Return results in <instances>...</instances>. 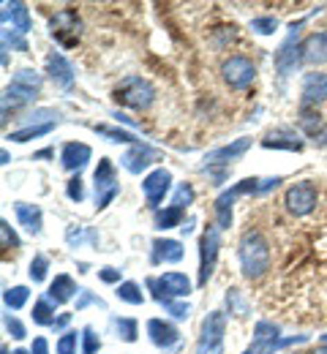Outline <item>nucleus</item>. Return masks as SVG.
I'll return each instance as SVG.
<instances>
[{
  "instance_id": "1",
  "label": "nucleus",
  "mask_w": 327,
  "mask_h": 354,
  "mask_svg": "<svg viewBox=\"0 0 327 354\" xmlns=\"http://www.w3.org/2000/svg\"><path fill=\"white\" fill-rule=\"evenodd\" d=\"M237 257H240V267H243V275L248 281L265 275L270 270V243L265 240L262 232L256 229H248L243 237H240V248H237Z\"/></svg>"
},
{
  "instance_id": "2",
  "label": "nucleus",
  "mask_w": 327,
  "mask_h": 354,
  "mask_svg": "<svg viewBox=\"0 0 327 354\" xmlns=\"http://www.w3.org/2000/svg\"><path fill=\"white\" fill-rule=\"evenodd\" d=\"M115 101L129 109H150V104L156 101V88L142 77H126L115 88Z\"/></svg>"
},
{
  "instance_id": "3",
  "label": "nucleus",
  "mask_w": 327,
  "mask_h": 354,
  "mask_svg": "<svg viewBox=\"0 0 327 354\" xmlns=\"http://www.w3.org/2000/svg\"><path fill=\"white\" fill-rule=\"evenodd\" d=\"M283 205H286V210H289L295 218H306V216H311V213L317 210V205H319V191H317V185H314L311 180H300V183H295V185L286 188Z\"/></svg>"
},
{
  "instance_id": "4",
  "label": "nucleus",
  "mask_w": 327,
  "mask_h": 354,
  "mask_svg": "<svg viewBox=\"0 0 327 354\" xmlns=\"http://www.w3.org/2000/svg\"><path fill=\"white\" fill-rule=\"evenodd\" d=\"M93 185H95V210H106L112 205V199L120 194V183L115 175V164L112 158H101L93 172Z\"/></svg>"
},
{
  "instance_id": "5",
  "label": "nucleus",
  "mask_w": 327,
  "mask_h": 354,
  "mask_svg": "<svg viewBox=\"0 0 327 354\" xmlns=\"http://www.w3.org/2000/svg\"><path fill=\"white\" fill-rule=\"evenodd\" d=\"M218 232H221L218 226H205V232L199 237V286H207V281L213 278L218 251H221V234Z\"/></svg>"
},
{
  "instance_id": "6",
  "label": "nucleus",
  "mask_w": 327,
  "mask_h": 354,
  "mask_svg": "<svg viewBox=\"0 0 327 354\" xmlns=\"http://www.w3.org/2000/svg\"><path fill=\"white\" fill-rule=\"evenodd\" d=\"M49 33H52V39L60 46H77L80 36H82V19H80V14L71 11V8L57 11L49 19Z\"/></svg>"
},
{
  "instance_id": "7",
  "label": "nucleus",
  "mask_w": 327,
  "mask_h": 354,
  "mask_svg": "<svg viewBox=\"0 0 327 354\" xmlns=\"http://www.w3.org/2000/svg\"><path fill=\"white\" fill-rule=\"evenodd\" d=\"M147 286L153 292V297L161 303V300H175V297H188L191 295V281H188L186 272H164L161 278H147Z\"/></svg>"
},
{
  "instance_id": "8",
  "label": "nucleus",
  "mask_w": 327,
  "mask_h": 354,
  "mask_svg": "<svg viewBox=\"0 0 327 354\" xmlns=\"http://www.w3.org/2000/svg\"><path fill=\"white\" fill-rule=\"evenodd\" d=\"M224 333H227V313L224 310L207 313L199 333V354H221Z\"/></svg>"
},
{
  "instance_id": "9",
  "label": "nucleus",
  "mask_w": 327,
  "mask_h": 354,
  "mask_svg": "<svg viewBox=\"0 0 327 354\" xmlns=\"http://www.w3.org/2000/svg\"><path fill=\"white\" fill-rule=\"evenodd\" d=\"M221 80L232 90L248 88V85L256 80V66H254L248 57H243V55L227 57V60L221 63Z\"/></svg>"
},
{
  "instance_id": "10",
  "label": "nucleus",
  "mask_w": 327,
  "mask_h": 354,
  "mask_svg": "<svg viewBox=\"0 0 327 354\" xmlns=\"http://www.w3.org/2000/svg\"><path fill=\"white\" fill-rule=\"evenodd\" d=\"M303 22H297V25H292V36L281 44V49L276 52V71H279L281 80H286L289 74H295V68L300 66V60H303V44H297V28H300Z\"/></svg>"
},
{
  "instance_id": "11",
  "label": "nucleus",
  "mask_w": 327,
  "mask_h": 354,
  "mask_svg": "<svg viewBox=\"0 0 327 354\" xmlns=\"http://www.w3.org/2000/svg\"><path fill=\"white\" fill-rule=\"evenodd\" d=\"M297 126L311 142H317L319 147L327 150V120L314 109V106H300L297 112Z\"/></svg>"
},
{
  "instance_id": "12",
  "label": "nucleus",
  "mask_w": 327,
  "mask_h": 354,
  "mask_svg": "<svg viewBox=\"0 0 327 354\" xmlns=\"http://www.w3.org/2000/svg\"><path fill=\"white\" fill-rule=\"evenodd\" d=\"M169 188H172V172L169 169H153L142 180V191H144V199H147L150 207H158L164 202V196L169 194Z\"/></svg>"
},
{
  "instance_id": "13",
  "label": "nucleus",
  "mask_w": 327,
  "mask_h": 354,
  "mask_svg": "<svg viewBox=\"0 0 327 354\" xmlns=\"http://www.w3.org/2000/svg\"><path fill=\"white\" fill-rule=\"evenodd\" d=\"M161 158V153L158 150H153L150 145H142V142H137V145H131L129 150H126V156L120 158V164L126 167V172H131V175H142L150 164H156Z\"/></svg>"
},
{
  "instance_id": "14",
  "label": "nucleus",
  "mask_w": 327,
  "mask_h": 354,
  "mask_svg": "<svg viewBox=\"0 0 327 354\" xmlns=\"http://www.w3.org/2000/svg\"><path fill=\"white\" fill-rule=\"evenodd\" d=\"M251 147V139L248 136H240V139H234V142H230V145H224V147H216V150H210L207 156H205V167H230L232 161H237L245 150Z\"/></svg>"
},
{
  "instance_id": "15",
  "label": "nucleus",
  "mask_w": 327,
  "mask_h": 354,
  "mask_svg": "<svg viewBox=\"0 0 327 354\" xmlns=\"http://www.w3.org/2000/svg\"><path fill=\"white\" fill-rule=\"evenodd\" d=\"M303 106H314L327 101V74L325 71H311L303 77Z\"/></svg>"
},
{
  "instance_id": "16",
  "label": "nucleus",
  "mask_w": 327,
  "mask_h": 354,
  "mask_svg": "<svg viewBox=\"0 0 327 354\" xmlns=\"http://www.w3.org/2000/svg\"><path fill=\"white\" fill-rule=\"evenodd\" d=\"M262 147H268V150H292V153H300V150H303V139L292 131V129L281 126V129H273V131L265 133Z\"/></svg>"
},
{
  "instance_id": "17",
  "label": "nucleus",
  "mask_w": 327,
  "mask_h": 354,
  "mask_svg": "<svg viewBox=\"0 0 327 354\" xmlns=\"http://www.w3.org/2000/svg\"><path fill=\"white\" fill-rule=\"evenodd\" d=\"M147 335H150V341H153L158 349H172V346L180 341L178 327L169 324V322H164V319H150V322H147Z\"/></svg>"
},
{
  "instance_id": "18",
  "label": "nucleus",
  "mask_w": 327,
  "mask_h": 354,
  "mask_svg": "<svg viewBox=\"0 0 327 354\" xmlns=\"http://www.w3.org/2000/svg\"><path fill=\"white\" fill-rule=\"evenodd\" d=\"M36 95H39V90L25 88V85H17V82H11L8 88L3 90V123L8 120V109L14 112V109L25 106V104L36 101Z\"/></svg>"
},
{
  "instance_id": "19",
  "label": "nucleus",
  "mask_w": 327,
  "mask_h": 354,
  "mask_svg": "<svg viewBox=\"0 0 327 354\" xmlns=\"http://www.w3.org/2000/svg\"><path fill=\"white\" fill-rule=\"evenodd\" d=\"M47 74L57 88H71V82H74V66L60 52H49L47 55Z\"/></svg>"
},
{
  "instance_id": "20",
  "label": "nucleus",
  "mask_w": 327,
  "mask_h": 354,
  "mask_svg": "<svg viewBox=\"0 0 327 354\" xmlns=\"http://www.w3.org/2000/svg\"><path fill=\"white\" fill-rule=\"evenodd\" d=\"M91 156H93V153H91L88 145H82V142H68V145H63L60 164H63L68 172H80L82 167H88Z\"/></svg>"
},
{
  "instance_id": "21",
  "label": "nucleus",
  "mask_w": 327,
  "mask_h": 354,
  "mask_svg": "<svg viewBox=\"0 0 327 354\" xmlns=\"http://www.w3.org/2000/svg\"><path fill=\"white\" fill-rule=\"evenodd\" d=\"M303 63H308V66L327 63V30L306 36V41H303Z\"/></svg>"
},
{
  "instance_id": "22",
  "label": "nucleus",
  "mask_w": 327,
  "mask_h": 354,
  "mask_svg": "<svg viewBox=\"0 0 327 354\" xmlns=\"http://www.w3.org/2000/svg\"><path fill=\"white\" fill-rule=\"evenodd\" d=\"M3 22L8 25L11 22V30H19L22 36L33 28V22H30V11H28V6L25 3H3Z\"/></svg>"
},
{
  "instance_id": "23",
  "label": "nucleus",
  "mask_w": 327,
  "mask_h": 354,
  "mask_svg": "<svg viewBox=\"0 0 327 354\" xmlns=\"http://www.w3.org/2000/svg\"><path fill=\"white\" fill-rule=\"evenodd\" d=\"M183 259V243L180 240H169V237H158L153 243V262L156 265H175Z\"/></svg>"
},
{
  "instance_id": "24",
  "label": "nucleus",
  "mask_w": 327,
  "mask_h": 354,
  "mask_svg": "<svg viewBox=\"0 0 327 354\" xmlns=\"http://www.w3.org/2000/svg\"><path fill=\"white\" fill-rule=\"evenodd\" d=\"M77 292H82V289H77V283H74L71 275H55V281L49 283L47 297L55 303V306H63V303H68Z\"/></svg>"
},
{
  "instance_id": "25",
  "label": "nucleus",
  "mask_w": 327,
  "mask_h": 354,
  "mask_svg": "<svg viewBox=\"0 0 327 354\" xmlns=\"http://www.w3.org/2000/svg\"><path fill=\"white\" fill-rule=\"evenodd\" d=\"M17 218L19 223L30 232V234H41V226H44V216H41V207L39 205H28V202H17Z\"/></svg>"
},
{
  "instance_id": "26",
  "label": "nucleus",
  "mask_w": 327,
  "mask_h": 354,
  "mask_svg": "<svg viewBox=\"0 0 327 354\" xmlns=\"http://www.w3.org/2000/svg\"><path fill=\"white\" fill-rule=\"evenodd\" d=\"M234 199H237V194H234V188L230 191H224L218 199H216V226L218 229H230L232 226V207H234Z\"/></svg>"
},
{
  "instance_id": "27",
  "label": "nucleus",
  "mask_w": 327,
  "mask_h": 354,
  "mask_svg": "<svg viewBox=\"0 0 327 354\" xmlns=\"http://www.w3.org/2000/svg\"><path fill=\"white\" fill-rule=\"evenodd\" d=\"M112 327H115L118 338H120V341H126V344H134V341L140 338V324H137V319L115 316V319H112Z\"/></svg>"
},
{
  "instance_id": "28",
  "label": "nucleus",
  "mask_w": 327,
  "mask_h": 354,
  "mask_svg": "<svg viewBox=\"0 0 327 354\" xmlns=\"http://www.w3.org/2000/svg\"><path fill=\"white\" fill-rule=\"evenodd\" d=\"M273 341H279V327L273 322H256V327H254V346L262 349V346H268Z\"/></svg>"
},
{
  "instance_id": "29",
  "label": "nucleus",
  "mask_w": 327,
  "mask_h": 354,
  "mask_svg": "<svg viewBox=\"0 0 327 354\" xmlns=\"http://www.w3.org/2000/svg\"><path fill=\"white\" fill-rule=\"evenodd\" d=\"M55 319H57V316H55V303H52L49 297L36 300V306H33V322L41 324V327H52Z\"/></svg>"
},
{
  "instance_id": "30",
  "label": "nucleus",
  "mask_w": 327,
  "mask_h": 354,
  "mask_svg": "<svg viewBox=\"0 0 327 354\" xmlns=\"http://www.w3.org/2000/svg\"><path fill=\"white\" fill-rule=\"evenodd\" d=\"M172 226H183V210L175 205L156 213V229H172Z\"/></svg>"
},
{
  "instance_id": "31",
  "label": "nucleus",
  "mask_w": 327,
  "mask_h": 354,
  "mask_svg": "<svg viewBox=\"0 0 327 354\" xmlns=\"http://www.w3.org/2000/svg\"><path fill=\"white\" fill-rule=\"evenodd\" d=\"M115 295H118V300H123L129 306H142L144 303V295H142L140 283H134V281H123Z\"/></svg>"
},
{
  "instance_id": "32",
  "label": "nucleus",
  "mask_w": 327,
  "mask_h": 354,
  "mask_svg": "<svg viewBox=\"0 0 327 354\" xmlns=\"http://www.w3.org/2000/svg\"><path fill=\"white\" fill-rule=\"evenodd\" d=\"M28 297H30V289L28 286H11V289L3 292V303H6V308L11 310L22 308L28 303Z\"/></svg>"
},
{
  "instance_id": "33",
  "label": "nucleus",
  "mask_w": 327,
  "mask_h": 354,
  "mask_svg": "<svg viewBox=\"0 0 327 354\" xmlns=\"http://www.w3.org/2000/svg\"><path fill=\"white\" fill-rule=\"evenodd\" d=\"M55 129V123H41V126H25V129H19V131H11L8 133V139L11 142H30V139H36V136H44Z\"/></svg>"
},
{
  "instance_id": "34",
  "label": "nucleus",
  "mask_w": 327,
  "mask_h": 354,
  "mask_svg": "<svg viewBox=\"0 0 327 354\" xmlns=\"http://www.w3.org/2000/svg\"><path fill=\"white\" fill-rule=\"evenodd\" d=\"M95 133H101V136H106L109 142H123V145H137V136L131 131H123V129H112V126H95L93 129Z\"/></svg>"
},
{
  "instance_id": "35",
  "label": "nucleus",
  "mask_w": 327,
  "mask_h": 354,
  "mask_svg": "<svg viewBox=\"0 0 327 354\" xmlns=\"http://www.w3.org/2000/svg\"><path fill=\"white\" fill-rule=\"evenodd\" d=\"M80 333H74V330H66L60 338H57V344H55V349H57V354H77V349H80Z\"/></svg>"
},
{
  "instance_id": "36",
  "label": "nucleus",
  "mask_w": 327,
  "mask_h": 354,
  "mask_svg": "<svg viewBox=\"0 0 327 354\" xmlns=\"http://www.w3.org/2000/svg\"><path fill=\"white\" fill-rule=\"evenodd\" d=\"M227 308H230V313L237 316V319H245V316L251 313L248 303L243 300V295H240L237 289H230V295H227Z\"/></svg>"
},
{
  "instance_id": "37",
  "label": "nucleus",
  "mask_w": 327,
  "mask_h": 354,
  "mask_svg": "<svg viewBox=\"0 0 327 354\" xmlns=\"http://www.w3.org/2000/svg\"><path fill=\"white\" fill-rule=\"evenodd\" d=\"M11 82H17V85H25V88L41 90V74H36L33 68H19V71L14 74V80H11Z\"/></svg>"
},
{
  "instance_id": "38",
  "label": "nucleus",
  "mask_w": 327,
  "mask_h": 354,
  "mask_svg": "<svg viewBox=\"0 0 327 354\" xmlns=\"http://www.w3.org/2000/svg\"><path fill=\"white\" fill-rule=\"evenodd\" d=\"M251 30L259 36H273L279 30V19L276 17H256V19H251Z\"/></svg>"
},
{
  "instance_id": "39",
  "label": "nucleus",
  "mask_w": 327,
  "mask_h": 354,
  "mask_svg": "<svg viewBox=\"0 0 327 354\" xmlns=\"http://www.w3.org/2000/svg\"><path fill=\"white\" fill-rule=\"evenodd\" d=\"M8 46L17 49V52H28V41L22 39V33L6 28V30H3V52H8Z\"/></svg>"
},
{
  "instance_id": "40",
  "label": "nucleus",
  "mask_w": 327,
  "mask_h": 354,
  "mask_svg": "<svg viewBox=\"0 0 327 354\" xmlns=\"http://www.w3.org/2000/svg\"><path fill=\"white\" fill-rule=\"evenodd\" d=\"M194 196H196V194H194V188H191L188 183H180V185H178V191H175V196H172V205H175V207H180V210H186L188 205L194 202Z\"/></svg>"
},
{
  "instance_id": "41",
  "label": "nucleus",
  "mask_w": 327,
  "mask_h": 354,
  "mask_svg": "<svg viewBox=\"0 0 327 354\" xmlns=\"http://www.w3.org/2000/svg\"><path fill=\"white\" fill-rule=\"evenodd\" d=\"M101 349V338L93 327H85L82 330V354H95Z\"/></svg>"
},
{
  "instance_id": "42",
  "label": "nucleus",
  "mask_w": 327,
  "mask_h": 354,
  "mask_svg": "<svg viewBox=\"0 0 327 354\" xmlns=\"http://www.w3.org/2000/svg\"><path fill=\"white\" fill-rule=\"evenodd\" d=\"M47 270H49V259L47 257H33V262H30V281H44L47 278Z\"/></svg>"
},
{
  "instance_id": "43",
  "label": "nucleus",
  "mask_w": 327,
  "mask_h": 354,
  "mask_svg": "<svg viewBox=\"0 0 327 354\" xmlns=\"http://www.w3.org/2000/svg\"><path fill=\"white\" fill-rule=\"evenodd\" d=\"M66 194H68V199H71V202H82V199H85V183L80 180V175L68 180V185H66Z\"/></svg>"
},
{
  "instance_id": "44",
  "label": "nucleus",
  "mask_w": 327,
  "mask_h": 354,
  "mask_svg": "<svg viewBox=\"0 0 327 354\" xmlns=\"http://www.w3.org/2000/svg\"><path fill=\"white\" fill-rule=\"evenodd\" d=\"M0 237H3V245L8 248H19V237H17V232L8 226V221H0Z\"/></svg>"
},
{
  "instance_id": "45",
  "label": "nucleus",
  "mask_w": 327,
  "mask_h": 354,
  "mask_svg": "<svg viewBox=\"0 0 327 354\" xmlns=\"http://www.w3.org/2000/svg\"><path fill=\"white\" fill-rule=\"evenodd\" d=\"M161 306L169 310L175 319H188V313H191V308H188L186 303H175V300H161Z\"/></svg>"
},
{
  "instance_id": "46",
  "label": "nucleus",
  "mask_w": 327,
  "mask_h": 354,
  "mask_svg": "<svg viewBox=\"0 0 327 354\" xmlns=\"http://www.w3.org/2000/svg\"><path fill=\"white\" fill-rule=\"evenodd\" d=\"M6 330L11 333V338H17V341H22L28 333H25V327H22V322L19 319H14V316H6Z\"/></svg>"
},
{
  "instance_id": "47",
  "label": "nucleus",
  "mask_w": 327,
  "mask_h": 354,
  "mask_svg": "<svg viewBox=\"0 0 327 354\" xmlns=\"http://www.w3.org/2000/svg\"><path fill=\"white\" fill-rule=\"evenodd\" d=\"M80 295H82V297L77 300V310H82L85 306H91V303L98 306V308H104V300H101V297H95V295H91V292H80Z\"/></svg>"
},
{
  "instance_id": "48",
  "label": "nucleus",
  "mask_w": 327,
  "mask_h": 354,
  "mask_svg": "<svg viewBox=\"0 0 327 354\" xmlns=\"http://www.w3.org/2000/svg\"><path fill=\"white\" fill-rule=\"evenodd\" d=\"M98 278H101L104 283H118V281H120V270H115V267H101V270H98Z\"/></svg>"
},
{
  "instance_id": "49",
  "label": "nucleus",
  "mask_w": 327,
  "mask_h": 354,
  "mask_svg": "<svg viewBox=\"0 0 327 354\" xmlns=\"http://www.w3.org/2000/svg\"><path fill=\"white\" fill-rule=\"evenodd\" d=\"M68 322H71V313H60V316L55 319V324H52V330H55V333H63V330L68 327Z\"/></svg>"
},
{
  "instance_id": "50",
  "label": "nucleus",
  "mask_w": 327,
  "mask_h": 354,
  "mask_svg": "<svg viewBox=\"0 0 327 354\" xmlns=\"http://www.w3.org/2000/svg\"><path fill=\"white\" fill-rule=\"evenodd\" d=\"M30 354H49L47 338H36V341H33V346H30Z\"/></svg>"
},
{
  "instance_id": "51",
  "label": "nucleus",
  "mask_w": 327,
  "mask_h": 354,
  "mask_svg": "<svg viewBox=\"0 0 327 354\" xmlns=\"http://www.w3.org/2000/svg\"><path fill=\"white\" fill-rule=\"evenodd\" d=\"M311 354H327V344H325V346H319V349H314Z\"/></svg>"
},
{
  "instance_id": "52",
  "label": "nucleus",
  "mask_w": 327,
  "mask_h": 354,
  "mask_svg": "<svg viewBox=\"0 0 327 354\" xmlns=\"http://www.w3.org/2000/svg\"><path fill=\"white\" fill-rule=\"evenodd\" d=\"M243 354H259V352H256V346L251 344V346H248V349H245V352H243Z\"/></svg>"
},
{
  "instance_id": "53",
  "label": "nucleus",
  "mask_w": 327,
  "mask_h": 354,
  "mask_svg": "<svg viewBox=\"0 0 327 354\" xmlns=\"http://www.w3.org/2000/svg\"><path fill=\"white\" fill-rule=\"evenodd\" d=\"M14 354H30V352H28V349H17Z\"/></svg>"
},
{
  "instance_id": "54",
  "label": "nucleus",
  "mask_w": 327,
  "mask_h": 354,
  "mask_svg": "<svg viewBox=\"0 0 327 354\" xmlns=\"http://www.w3.org/2000/svg\"><path fill=\"white\" fill-rule=\"evenodd\" d=\"M0 354H8V346H3V349H0Z\"/></svg>"
},
{
  "instance_id": "55",
  "label": "nucleus",
  "mask_w": 327,
  "mask_h": 354,
  "mask_svg": "<svg viewBox=\"0 0 327 354\" xmlns=\"http://www.w3.org/2000/svg\"><path fill=\"white\" fill-rule=\"evenodd\" d=\"M322 341H325V344H327V335H322Z\"/></svg>"
}]
</instances>
